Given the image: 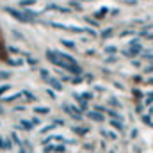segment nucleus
I'll return each instance as SVG.
<instances>
[{
	"label": "nucleus",
	"mask_w": 153,
	"mask_h": 153,
	"mask_svg": "<svg viewBox=\"0 0 153 153\" xmlns=\"http://www.w3.org/2000/svg\"><path fill=\"white\" fill-rule=\"evenodd\" d=\"M46 57H48L50 62H53V64H57V66H61V68L71 71V73H75V75H78V73L82 71L70 55H64V53H61V52H52V50H48V52H46Z\"/></svg>",
	"instance_id": "1"
},
{
	"label": "nucleus",
	"mask_w": 153,
	"mask_h": 153,
	"mask_svg": "<svg viewBox=\"0 0 153 153\" xmlns=\"http://www.w3.org/2000/svg\"><path fill=\"white\" fill-rule=\"evenodd\" d=\"M4 11L7 13V14H11L14 20H18V22H22V23H27V22H32L25 13H20V11H16V9H13V7H4Z\"/></svg>",
	"instance_id": "2"
},
{
	"label": "nucleus",
	"mask_w": 153,
	"mask_h": 153,
	"mask_svg": "<svg viewBox=\"0 0 153 153\" xmlns=\"http://www.w3.org/2000/svg\"><path fill=\"white\" fill-rule=\"evenodd\" d=\"M46 82H48V84H50L52 87H55L57 91H61V89H62V85H61V82H59V80H55V78H50V76H48V78H46Z\"/></svg>",
	"instance_id": "3"
},
{
	"label": "nucleus",
	"mask_w": 153,
	"mask_h": 153,
	"mask_svg": "<svg viewBox=\"0 0 153 153\" xmlns=\"http://www.w3.org/2000/svg\"><path fill=\"white\" fill-rule=\"evenodd\" d=\"M0 148H2V150H11V148H13V144H11L7 139L0 137Z\"/></svg>",
	"instance_id": "4"
},
{
	"label": "nucleus",
	"mask_w": 153,
	"mask_h": 153,
	"mask_svg": "<svg viewBox=\"0 0 153 153\" xmlns=\"http://www.w3.org/2000/svg\"><path fill=\"white\" fill-rule=\"evenodd\" d=\"M48 111H50L48 107H36V109H34V112H38V114H46Z\"/></svg>",
	"instance_id": "5"
},
{
	"label": "nucleus",
	"mask_w": 153,
	"mask_h": 153,
	"mask_svg": "<svg viewBox=\"0 0 153 153\" xmlns=\"http://www.w3.org/2000/svg\"><path fill=\"white\" fill-rule=\"evenodd\" d=\"M22 96V93H16V94H13V96H7V98H4V102H14L16 98H20Z\"/></svg>",
	"instance_id": "6"
},
{
	"label": "nucleus",
	"mask_w": 153,
	"mask_h": 153,
	"mask_svg": "<svg viewBox=\"0 0 153 153\" xmlns=\"http://www.w3.org/2000/svg\"><path fill=\"white\" fill-rule=\"evenodd\" d=\"M32 4H36V0H20V5H23V7L32 5Z\"/></svg>",
	"instance_id": "7"
},
{
	"label": "nucleus",
	"mask_w": 153,
	"mask_h": 153,
	"mask_svg": "<svg viewBox=\"0 0 153 153\" xmlns=\"http://www.w3.org/2000/svg\"><path fill=\"white\" fill-rule=\"evenodd\" d=\"M22 94H23L25 98H29V102H34V100H36V96H34V94H30V93H27V91H23Z\"/></svg>",
	"instance_id": "8"
},
{
	"label": "nucleus",
	"mask_w": 153,
	"mask_h": 153,
	"mask_svg": "<svg viewBox=\"0 0 153 153\" xmlns=\"http://www.w3.org/2000/svg\"><path fill=\"white\" fill-rule=\"evenodd\" d=\"M22 126L25 130H32V123H29V121H22Z\"/></svg>",
	"instance_id": "9"
},
{
	"label": "nucleus",
	"mask_w": 153,
	"mask_h": 153,
	"mask_svg": "<svg viewBox=\"0 0 153 153\" xmlns=\"http://www.w3.org/2000/svg\"><path fill=\"white\" fill-rule=\"evenodd\" d=\"M89 117H93V119H98V121H102V119H103L100 114H94V112H89Z\"/></svg>",
	"instance_id": "10"
},
{
	"label": "nucleus",
	"mask_w": 153,
	"mask_h": 153,
	"mask_svg": "<svg viewBox=\"0 0 153 153\" xmlns=\"http://www.w3.org/2000/svg\"><path fill=\"white\" fill-rule=\"evenodd\" d=\"M9 89H11V85H9V84L2 85V87H0V94H4V93H5V91H9Z\"/></svg>",
	"instance_id": "11"
},
{
	"label": "nucleus",
	"mask_w": 153,
	"mask_h": 153,
	"mask_svg": "<svg viewBox=\"0 0 153 153\" xmlns=\"http://www.w3.org/2000/svg\"><path fill=\"white\" fill-rule=\"evenodd\" d=\"M11 76V71H2L0 73V78H9Z\"/></svg>",
	"instance_id": "12"
},
{
	"label": "nucleus",
	"mask_w": 153,
	"mask_h": 153,
	"mask_svg": "<svg viewBox=\"0 0 153 153\" xmlns=\"http://www.w3.org/2000/svg\"><path fill=\"white\" fill-rule=\"evenodd\" d=\"M62 45H64V46H68V48H73V43H71V41H66V39H64V41H62Z\"/></svg>",
	"instance_id": "13"
},
{
	"label": "nucleus",
	"mask_w": 153,
	"mask_h": 153,
	"mask_svg": "<svg viewBox=\"0 0 153 153\" xmlns=\"http://www.w3.org/2000/svg\"><path fill=\"white\" fill-rule=\"evenodd\" d=\"M41 76L46 80V78H48V71H46V70H41Z\"/></svg>",
	"instance_id": "14"
},
{
	"label": "nucleus",
	"mask_w": 153,
	"mask_h": 153,
	"mask_svg": "<svg viewBox=\"0 0 153 153\" xmlns=\"http://www.w3.org/2000/svg\"><path fill=\"white\" fill-rule=\"evenodd\" d=\"M13 141H14L16 144H20V139H18V135H16V134H13Z\"/></svg>",
	"instance_id": "15"
}]
</instances>
